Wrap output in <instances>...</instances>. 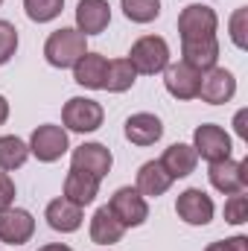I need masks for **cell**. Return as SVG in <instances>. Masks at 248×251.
Instances as JSON below:
<instances>
[{
  "label": "cell",
  "instance_id": "cell-35",
  "mask_svg": "<svg viewBox=\"0 0 248 251\" xmlns=\"http://www.w3.org/2000/svg\"><path fill=\"white\" fill-rule=\"evenodd\" d=\"M0 3H3V0H0Z\"/></svg>",
  "mask_w": 248,
  "mask_h": 251
},
{
  "label": "cell",
  "instance_id": "cell-7",
  "mask_svg": "<svg viewBox=\"0 0 248 251\" xmlns=\"http://www.w3.org/2000/svg\"><path fill=\"white\" fill-rule=\"evenodd\" d=\"M175 213H178L181 222L201 228V225H210V219L216 213V204H213V199L201 187H187L175 199Z\"/></svg>",
  "mask_w": 248,
  "mask_h": 251
},
{
  "label": "cell",
  "instance_id": "cell-27",
  "mask_svg": "<svg viewBox=\"0 0 248 251\" xmlns=\"http://www.w3.org/2000/svg\"><path fill=\"white\" fill-rule=\"evenodd\" d=\"M15 50H18V29H15V24L0 18V64L9 62L15 56Z\"/></svg>",
  "mask_w": 248,
  "mask_h": 251
},
{
  "label": "cell",
  "instance_id": "cell-28",
  "mask_svg": "<svg viewBox=\"0 0 248 251\" xmlns=\"http://www.w3.org/2000/svg\"><path fill=\"white\" fill-rule=\"evenodd\" d=\"M225 222H231V225L248 222V196L234 193V196L225 201Z\"/></svg>",
  "mask_w": 248,
  "mask_h": 251
},
{
  "label": "cell",
  "instance_id": "cell-24",
  "mask_svg": "<svg viewBox=\"0 0 248 251\" xmlns=\"http://www.w3.org/2000/svg\"><path fill=\"white\" fill-rule=\"evenodd\" d=\"M134 79H137V73H134V67L128 64V59H114V62H108V73H105L102 91L123 94V91H128V88L134 85Z\"/></svg>",
  "mask_w": 248,
  "mask_h": 251
},
{
  "label": "cell",
  "instance_id": "cell-30",
  "mask_svg": "<svg viewBox=\"0 0 248 251\" xmlns=\"http://www.w3.org/2000/svg\"><path fill=\"white\" fill-rule=\"evenodd\" d=\"M15 196H18V190H15L12 176L0 170V213H3V210H9V207L15 204Z\"/></svg>",
  "mask_w": 248,
  "mask_h": 251
},
{
  "label": "cell",
  "instance_id": "cell-26",
  "mask_svg": "<svg viewBox=\"0 0 248 251\" xmlns=\"http://www.w3.org/2000/svg\"><path fill=\"white\" fill-rule=\"evenodd\" d=\"M24 9H26V18L35 21V24H50L62 15L64 0H24Z\"/></svg>",
  "mask_w": 248,
  "mask_h": 251
},
{
  "label": "cell",
  "instance_id": "cell-19",
  "mask_svg": "<svg viewBox=\"0 0 248 251\" xmlns=\"http://www.w3.org/2000/svg\"><path fill=\"white\" fill-rule=\"evenodd\" d=\"M134 187L140 190L143 199H158V196H164L167 190L173 187V176L164 170L161 161H146L137 170V184Z\"/></svg>",
  "mask_w": 248,
  "mask_h": 251
},
{
  "label": "cell",
  "instance_id": "cell-25",
  "mask_svg": "<svg viewBox=\"0 0 248 251\" xmlns=\"http://www.w3.org/2000/svg\"><path fill=\"white\" fill-rule=\"evenodd\" d=\"M120 9L131 24H152L161 15V0H120Z\"/></svg>",
  "mask_w": 248,
  "mask_h": 251
},
{
  "label": "cell",
  "instance_id": "cell-21",
  "mask_svg": "<svg viewBox=\"0 0 248 251\" xmlns=\"http://www.w3.org/2000/svg\"><path fill=\"white\" fill-rule=\"evenodd\" d=\"M123 234H125V228L117 222V216L108 210V204L97 207V213L91 216V240L97 246H114V243L123 240Z\"/></svg>",
  "mask_w": 248,
  "mask_h": 251
},
{
  "label": "cell",
  "instance_id": "cell-31",
  "mask_svg": "<svg viewBox=\"0 0 248 251\" xmlns=\"http://www.w3.org/2000/svg\"><path fill=\"white\" fill-rule=\"evenodd\" d=\"M204 251H248V237H231V240H219V243H210Z\"/></svg>",
  "mask_w": 248,
  "mask_h": 251
},
{
  "label": "cell",
  "instance_id": "cell-11",
  "mask_svg": "<svg viewBox=\"0 0 248 251\" xmlns=\"http://www.w3.org/2000/svg\"><path fill=\"white\" fill-rule=\"evenodd\" d=\"M207 178H210L213 190H219L222 196L243 193L246 184H248V164H246V161H234V158L216 161V164H210Z\"/></svg>",
  "mask_w": 248,
  "mask_h": 251
},
{
  "label": "cell",
  "instance_id": "cell-5",
  "mask_svg": "<svg viewBox=\"0 0 248 251\" xmlns=\"http://www.w3.org/2000/svg\"><path fill=\"white\" fill-rule=\"evenodd\" d=\"M193 149L198 158H204L207 164H216V161H225L231 158V134L216 123H204L193 131Z\"/></svg>",
  "mask_w": 248,
  "mask_h": 251
},
{
  "label": "cell",
  "instance_id": "cell-20",
  "mask_svg": "<svg viewBox=\"0 0 248 251\" xmlns=\"http://www.w3.org/2000/svg\"><path fill=\"white\" fill-rule=\"evenodd\" d=\"M161 164H164V170H167V173L173 176V181H175V178H187L190 173H196L198 155H196V149H193L190 143H173V146L164 149Z\"/></svg>",
  "mask_w": 248,
  "mask_h": 251
},
{
  "label": "cell",
  "instance_id": "cell-22",
  "mask_svg": "<svg viewBox=\"0 0 248 251\" xmlns=\"http://www.w3.org/2000/svg\"><path fill=\"white\" fill-rule=\"evenodd\" d=\"M99 196V178L88 176V173H79V170H70L67 178H64V199L85 207L91 204L94 199Z\"/></svg>",
  "mask_w": 248,
  "mask_h": 251
},
{
  "label": "cell",
  "instance_id": "cell-16",
  "mask_svg": "<svg viewBox=\"0 0 248 251\" xmlns=\"http://www.w3.org/2000/svg\"><path fill=\"white\" fill-rule=\"evenodd\" d=\"M82 210H85V207H79V204L67 201L64 196H59V199H53V201L47 204L44 219H47V225H50L53 231H59V234H73V231L82 228V219H85Z\"/></svg>",
  "mask_w": 248,
  "mask_h": 251
},
{
  "label": "cell",
  "instance_id": "cell-33",
  "mask_svg": "<svg viewBox=\"0 0 248 251\" xmlns=\"http://www.w3.org/2000/svg\"><path fill=\"white\" fill-rule=\"evenodd\" d=\"M9 120V102H6V97L0 94V126Z\"/></svg>",
  "mask_w": 248,
  "mask_h": 251
},
{
  "label": "cell",
  "instance_id": "cell-1",
  "mask_svg": "<svg viewBox=\"0 0 248 251\" xmlns=\"http://www.w3.org/2000/svg\"><path fill=\"white\" fill-rule=\"evenodd\" d=\"M85 53H88V38L73 26H62V29L50 32L44 41V59H47V64H53L59 70L73 67Z\"/></svg>",
  "mask_w": 248,
  "mask_h": 251
},
{
  "label": "cell",
  "instance_id": "cell-8",
  "mask_svg": "<svg viewBox=\"0 0 248 251\" xmlns=\"http://www.w3.org/2000/svg\"><path fill=\"white\" fill-rule=\"evenodd\" d=\"M111 164H114V155L108 146L102 143H82L73 149L70 155V170H79V173H88L94 178H105L111 173Z\"/></svg>",
  "mask_w": 248,
  "mask_h": 251
},
{
  "label": "cell",
  "instance_id": "cell-32",
  "mask_svg": "<svg viewBox=\"0 0 248 251\" xmlns=\"http://www.w3.org/2000/svg\"><path fill=\"white\" fill-rule=\"evenodd\" d=\"M234 123H237V134H240V137H248V131H246V111H240Z\"/></svg>",
  "mask_w": 248,
  "mask_h": 251
},
{
  "label": "cell",
  "instance_id": "cell-17",
  "mask_svg": "<svg viewBox=\"0 0 248 251\" xmlns=\"http://www.w3.org/2000/svg\"><path fill=\"white\" fill-rule=\"evenodd\" d=\"M164 137V123L161 117L149 114V111H137L125 120V140L134 146H152Z\"/></svg>",
  "mask_w": 248,
  "mask_h": 251
},
{
  "label": "cell",
  "instance_id": "cell-23",
  "mask_svg": "<svg viewBox=\"0 0 248 251\" xmlns=\"http://www.w3.org/2000/svg\"><path fill=\"white\" fill-rule=\"evenodd\" d=\"M29 158V146L18 137V134H3L0 137V170L3 173H12V170H21Z\"/></svg>",
  "mask_w": 248,
  "mask_h": 251
},
{
  "label": "cell",
  "instance_id": "cell-18",
  "mask_svg": "<svg viewBox=\"0 0 248 251\" xmlns=\"http://www.w3.org/2000/svg\"><path fill=\"white\" fill-rule=\"evenodd\" d=\"M105 73H108V59L99 53H85L73 64V82L82 88H91V91H102Z\"/></svg>",
  "mask_w": 248,
  "mask_h": 251
},
{
  "label": "cell",
  "instance_id": "cell-2",
  "mask_svg": "<svg viewBox=\"0 0 248 251\" xmlns=\"http://www.w3.org/2000/svg\"><path fill=\"white\" fill-rule=\"evenodd\" d=\"M128 64L134 67V73L155 76V73L167 70V64H170V44L161 35H143L131 44Z\"/></svg>",
  "mask_w": 248,
  "mask_h": 251
},
{
  "label": "cell",
  "instance_id": "cell-6",
  "mask_svg": "<svg viewBox=\"0 0 248 251\" xmlns=\"http://www.w3.org/2000/svg\"><path fill=\"white\" fill-rule=\"evenodd\" d=\"M108 210L117 216V222L123 228H137L149 219V201L140 196L137 187H120L111 201H108Z\"/></svg>",
  "mask_w": 248,
  "mask_h": 251
},
{
  "label": "cell",
  "instance_id": "cell-10",
  "mask_svg": "<svg viewBox=\"0 0 248 251\" xmlns=\"http://www.w3.org/2000/svg\"><path fill=\"white\" fill-rule=\"evenodd\" d=\"M237 94V76L225 67H210L201 73V82H198V97L201 102L207 105H222V102H231Z\"/></svg>",
  "mask_w": 248,
  "mask_h": 251
},
{
  "label": "cell",
  "instance_id": "cell-12",
  "mask_svg": "<svg viewBox=\"0 0 248 251\" xmlns=\"http://www.w3.org/2000/svg\"><path fill=\"white\" fill-rule=\"evenodd\" d=\"M32 234H35V219H32L29 210L12 204L9 210L0 213V243H6V246H24V243L32 240Z\"/></svg>",
  "mask_w": 248,
  "mask_h": 251
},
{
  "label": "cell",
  "instance_id": "cell-9",
  "mask_svg": "<svg viewBox=\"0 0 248 251\" xmlns=\"http://www.w3.org/2000/svg\"><path fill=\"white\" fill-rule=\"evenodd\" d=\"M216 29H219V15L207 3H190L178 15V32H181V38L216 35Z\"/></svg>",
  "mask_w": 248,
  "mask_h": 251
},
{
  "label": "cell",
  "instance_id": "cell-29",
  "mask_svg": "<svg viewBox=\"0 0 248 251\" xmlns=\"http://www.w3.org/2000/svg\"><path fill=\"white\" fill-rule=\"evenodd\" d=\"M246 21H248V9L246 6H240L234 15H231V38H234V44L240 47V50H246L248 41H246Z\"/></svg>",
  "mask_w": 248,
  "mask_h": 251
},
{
  "label": "cell",
  "instance_id": "cell-13",
  "mask_svg": "<svg viewBox=\"0 0 248 251\" xmlns=\"http://www.w3.org/2000/svg\"><path fill=\"white\" fill-rule=\"evenodd\" d=\"M198 82H201V70L190 67L187 62L167 64V70H164V88L175 100H196L198 97Z\"/></svg>",
  "mask_w": 248,
  "mask_h": 251
},
{
  "label": "cell",
  "instance_id": "cell-14",
  "mask_svg": "<svg viewBox=\"0 0 248 251\" xmlns=\"http://www.w3.org/2000/svg\"><path fill=\"white\" fill-rule=\"evenodd\" d=\"M108 24H111V6H108V0H79L76 3V29L85 38L105 32Z\"/></svg>",
  "mask_w": 248,
  "mask_h": 251
},
{
  "label": "cell",
  "instance_id": "cell-15",
  "mask_svg": "<svg viewBox=\"0 0 248 251\" xmlns=\"http://www.w3.org/2000/svg\"><path fill=\"white\" fill-rule=\"evenodd\" d=\"M181 62H187L196 70H210L216 67L219 59V38L216 35H204V38H181Z\"/></svg>",
  "mask_w": 248,
  "mask_h": 251
},
{
  "label": "cell",
  "instance_id": "cell-3",
  "mask_svg": "<svg viewBox=\"0 0 248 251\" xmlns=\"http://www.w3.org/2000/svg\"><path fill=\"white\" fill-rule=\"evenodd\" d=\"M105 120V111L97 100H88V97H70L62 108V123L67 131H79V134H88V131H97Z\"/></svg>",
  "mask_w": 248,
  "mask_h": 251
},
{
  "label": "cell",
  "instance_id": "cell-4",
  "mask_svg": "<svg viewBox=\"0 0 248 251\" xmlns=\"http://www.w3.org/2000/svg\"><path fill=\"white\" fill-rule=\"evenodd\" d=\"M26 146H29V155H35L41 164H53V161H59L64 152L70 149V137H67L64 126L44 123L32 131Z\"/></svg>",
  "mask_w": 248,
  "mask_h": 251
},
{
  "label": "cell",
  "instance_id": "cell-34",
  "mask_svg": "<svg viewBox=\"0 0 248 251\" xmlns=\"http://www.w3.org/2000/svg\"><path fill=\"white\" fill-rule=\"evenodd\" d=\"M38 251H73V249L64 246V243H47V246H41Z\"/></svg>",
  "mask_w": 248,
  "mask_h": 251
}]
</instances>
